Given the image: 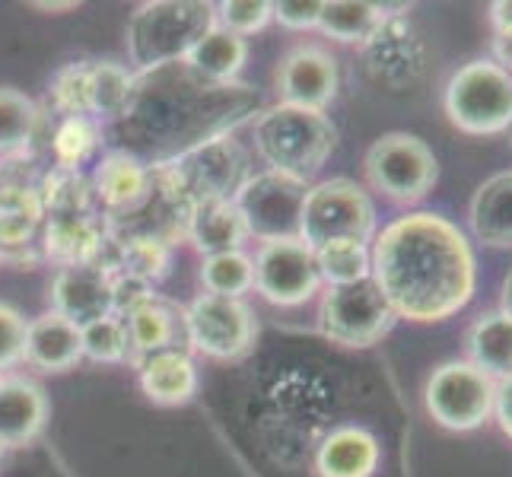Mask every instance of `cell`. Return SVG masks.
I'll return each mask as SVG.
<instances>
[{
  "label": "cell",
  "instance_id": "4316f807",
  "mask_svg": "<svg viewBox=\"0 0 512 477\" xmlns=\"http://www.w3.org/2000/svg\"><path fill=\"white\" fill-rule=\"evenodd\" d=\"M125 328H128V347L134 363L153 357V353L175 350V334H179V315L172 306H166L160 296L147 299L144 306H137L134 312L125 315Z\"/></svg>",
  "mask_w": 512,
  "mask_h": 477
},
{
  "label": "cell",
  "instance_id": "6da1fadb",
  "mask_svg": "<svg viewBox=\"0 0 512 477\" xmlns=\"http://www.w3.org/2000/svg\"><path fill=\"white\" fill-rule=\"evenodd\" d=\"M373 284L398 318L446 322L478 290V258L465 229L433 210H414L388 223L369 245Z\"/></svg>",
  "mask_w": 512,
  "mask_h": 477
},
{
  "label": "cell",
  "instance_id": "8992f818",
  "mask_svg": "<svg viewBox=\"0 0 512 477\" xmlns=\"http://www.w3.org/2000/svg\"><path fill=\"white\" fill-rule=\"evenodd\" d=\"M376 236V207L369 194L350 179H325L309 185L299 210V239L309 249L328 242H369Z\"/></svg>",
  "mask_w": 512,
  "mask_h": 477
},
{
  "label": "cell",
  "instance_id": "d590c367",
  "mask_svg": "<svg viewBox=\"0 0 512 477\" xmlns=\"http://www.w3.org/2000/svg\"><path fill=\"white\" fill-rule=\"evenodd\" d=\"M80 338H83V357H90L96 363H121L131 357L125 318L118 315H105L99 322L83 325Z\"/></svg>",
  "mask_w": 512,
  "mask_h": 477
},
{
  "label": "cell",
  "instance_id": "74e56055",
  "mask_svg": "<svg viewBox=\"0 0 512 477\" xmlns=\"http://www.w3.org/2000/svg\"><path fill=\"white\" fill-rule=\"evenodd\" d=\"M271 20L274 4H268V0H226V4L217 7V26L239 35V39L264 29Z\"/></svg>",
  "mask_w": 512,
  "mask_h": 477
},
{
  "label": "cell",
  "instance_id": "30bf717a",
  "mask_svg": "<svg viewBox=\"0 0 512 477\" xmlns=\"http://www.w3.org/2000/svg\"><path fill=\"white\" fill-rule=\"evenodd\" d=\"M309 185L290 179L284 172H258L249 175L236 191V210L245 223V233L271 242L299 236V210H303Z\"/></svg>",
  "mask_w": 512,
  "mask_h": 477
},
{
  "label": "cell",
  "instance_id": "f35d334b",
  "mask_svg": "<svg viewBox=\"0 0 512 477\" xmlns=\"http://www.w3.org/2000/svg\"><path fill=\"white\" fill-rule=\"evenodd\" d=\"M26 318L20 309L0 303V373H7L16 363H23L26 344Z\"/></svg>",
  "mask_w": 512,
  "mask_h": 477
},
{
  "label": "cell",
  "instance_id": "4fadbf2b",
  "mask_svg": "<svg viewBox=\"0 0 512 477\" xmlns=\"http://www.w3.org/2000/svg\"><path fill=\"white\" fill-rule=\"evenodd\" d=\"M338 61L322 45H296L277 67V93L284 105L325 112V105L338 96Z\"/></svg>",
  "mask_w": 512,
  "mask_h": 477
},
{
  "label": "cell",
  "instance_id": "ffe728a7",
  "mask_svg": "<svg viewBox=\"0 0 512 477\" xmlns=\"http://www.w3.org/2000/svg\"><path fill=\"white\" fill-rule=\"evenodd\" d=\"M105 249V223L96 214L86 217H48L42 258L74 268V264H96Z\"/></svg>",
  "mask_w": 512,
  "mask_h": 477
},
{
  "label": "cell",
  "instance_id": "7402d4cb",
  "mask_svg": "<svg viewBox=\"0 0 512 477\" xmlns=\"http://www.w3.org/2000/svg\"><path fill=\"white\" fill-rule=\"evenodd\" d=\"M140 388L144 395L160 404V408H179L188 404L198 392V369H194L191 357L182 350H163L153 357L140 360Z\"/></svg>",
  "mask_w": 512,
  "mask_h": 477
},
{
  "label": "cell",
  "instance_id": "7dc6e473",
  "mask_svg": "<svg viewBox=\"0 0 512 477\" xmlns=\"http://www.w3.org/2000/svg\"><path fill=\"white\" fill-rule=\"evenodd\" d=\"M0 261H4V252H0Z\"/></svg>",
  "mask_w": 512,
  "mask_h": 477
},
{
  "label": "cell",
  "instance_id": "836d02e7",
  "mask_svg": "<svg viewBox=\"0 0 512 477\" xmlns=\"http://www.w3.org/2000/svg\"><path fill=\"white\" fill-rule=\"evenodd\" d=\"M201 284H204L207 293H214V296L242 299V293H249L252 284H255L252 258L245 252H223V255L204 258Z\"/></svg>",
  "mask_w": 512,
  "mask_h": 477
},
{
  "label": "cell",
  "instance_id": "7bdbcfd3",
  "mask_svg": "<svg viewBox=\"0 0 512 477\" xmlns=\"http://www.w3.org/2000/svg\"><path fill=\"white\" fill-rule=\"evenodd\" d=\"M500 312H506L512 318V271L503 280V299H500Z\"/></svg>",
  "mask_w": 512,
  "mask_h": 477
},
{
  "label": "cell",
  "instance_id": "ba28073f",
  "mask_svg": "<svg viewBox=\"0 0 512 477\" xmlns=\"http://www.w3.org/2000/svg\"><path fill=\"white\" fill-rule=\"evenodd\" d=\"M493 398H497V382L468 360H449L433 369L427 388H423L427 414L433 423L452 433L484 427L493 417Z\"/></svg>",
  "mask_w": 512,
  "mask_h": 477
},
{
  "label": "cell",
  "instance_id": "cb8c5ba5",
  "mask_svg": "<svg viewBox=\"0 0 512 477\" xmlns=\"http://www.w3.org/2000/svg\"><path fill=\"white\" fill-rule=\"evenodd\" d=\"M42 223L45 204L39 188L0 185V252H4V261L20 252H29Z\"/></svg>",
  "mask_w": 512,
  "mask_h": 477
},
{
  "label": "cell",
  "instance_id": "d4e9b609",
  "mask_svg": "<svg viewBox=\"0 0 512 477\" xmlns=\"http://www.w3.org/2000/svg\"><path fill=\"white\" fill-rule=\"evenodd\" d=\"M468 363L478 366L493 382L512 376V318L500 309H493L481 318H474L468 328Z\"/></svg>",
  "mask_w": 512,
  "mask_h": 477
},
{
  "label": "cell",
  "instance_id": "603a6c76",
  "mask_svg": "<svg viewBox=\"0 0 512 477\" xmlns=\"http://www.w3.org/2000/svg\"><path fill=\"white\" fill-rule=\"evenodd\" d=\"M185 236L207 258L223 252H242V242L249 239L245 223L236 210V201H201L188 210Z\"/></svg>",
  "mask_w": 512,
  "mask_h": 477
},
{
  "label": "cell",
  "instance_id": "f6af8a7d",
  "mask_svg": "<svg viewBox=\"0 0 512 477\" xmlns=\"http://www.w3.org/2000/svg\"><path fill=\"white\" fill-rule=\"evenodd\" d=\"M509 74H512V51H509Z\"/></svg>",
  "mask_w": 512,
  "mask_h": 477
},
{
  "label": "cell",
  "instance_id": "9a60e30c",
  "mask_svg": "<svg viewBox=\"0 0 512 477\" xmlns=\"http://www.w3.org/2000/svg\"><path fill=\"white\" fill-rule=\"evenodd\" d=\"M90 182L96 204H102L112 217H134L153 198V169L128 150H112L109 156H102Z\"/></svg>",
  "mask_w": 512,
  "mask_h": 477
},
{
  "label": "cell",
  "instance_id": "44dd1931",
  "mask_svg": "<svg viewBox=\"0 0 512 477\" xmlns=\"http://www.w3.org/2000/svg\"><path fill=\"white\" fill-rule=\"evenodd\" d=\"M468 226L490 249H512V169L478 185L468 204Z\"/></svg>",
  "mask_w": 512,
  "mask_h": 477
},
{
  "label": "cell",
  "instance_id": "3957f363",
  "mask_svg": "<svg viewBox=\"0 0 512 477\" xmlns=\"http://www.w3.org/2000/svg\"><path fill=\"white\" fill-rule=\"evenodd\" d=\"M338 144L331 118L325 112L296 109V105H274L255 121V150L271 172H284L290 179L312 182L328 163Z\"/></svg>",
  "mask_w": 512,
  "mask_h": 477
},
{
  "label": "cell",
  "instance_id": "ab89813d",
  "mask_svg": "<svg viewBox=\"0 0 512 477\" xmlns=\"http://www.w3.org/2000/svg\"><path fill=\"white\" fill-rule=\"evenodd\" d=\"M322 0H280L274 4V20L287 29H319Z\"/></svg>",
  "mask_w": 512,
  "mask_h": 477
},
{
  "label": "cell",
  "instance_id": "83f0119b",
  "mask_svg": "<svg viewBox=\"0 0 512 477\" xmlns=\"http://www.w3.org/2000/svg\"><path fill=\"white\" fill-rule=\"evenodd\" d=\"M392 7L366 4V0H331L322 7L319 29L334 42H369L376 29L388 20Z\"/></svg>",
  "mask_w": 512,
  "mask_h": 477
},
{
  "label": "cell",
  "instance_id": "7c38bea8",
  "mask_svg": "<svg viewBox=\"0 0 512 477\" xmlns=\"http://www.w3.org/2000/svg\"><path fill=\"white\" fill-rule=\"evenodd\" d=\"M252 271V287L274 306H303L322 287L315 252L299 236L261 242L252 258Z\"/></svg>",
  "mask_w": 512,
  "mask_h": 477
},
{
  "label": "cell",
  "instance_id": "9c48e42d",
  "mask_svg": "<svg viewBox=\"0 0 512 477\" xmlns=\"http://www.w3.org/2000/svg\"><path fill=\"white\" fill-rule=\"evenodd\" d=\"M398 315L373 277L350 287H328L319 303V331L341 347H373L395 328Z\"/></svg>",
  "mask_w": 512,
  "mask_h": 477
},
{
  "label": "cell",
  "instance_id": "e575fe53",
  "mask_svg": "<svg viewBox=\"0 0 512 477\" xmlns=\"http://www.w3.org/2000/svg\"><path fill=\"white\" fill-rule=\"evenodd\" d=\"M99 121L90 115H70L61 118V125L55 128L51 147H55V159L64 169H80L99 147Z\"/></svg>",
  "mask_w": 512,
  "mask_h": 477
},
{
  "label": "cell",
  "instance_id": "bcb514c9",
  "mask_svg": "<svg viewBox=\"0 0 512 477\" xmlns=\"http://www.w3.org/2000/svg\"><path fill=\"white\" fill-rule=\"evenodd\" d=\"M0 452H4V443H0Z\"/></svg>",
  "mask_w": 512,
  "mask_h": 477
},
{
  "label": "cell",
  "instance_id": "8fae6325",
  "mask_svg": "<svg viewBox=\"0 0 512 477\" xmlns=\"http://www.w3.org/2000/svg\"><path fill=\"white\" fill-rule=\"evenodd\" d=\"M182 325L191 347L214 360H236L242 353H249L258 334L255 312L245 299L214 293H201L198 299H191L182 315Z\"/></svg>",
  "mask_w": 512,
  "mask_h": 477
},
{
  "label": "cell",
  "instance_id": "ac0fdd59",
  "mask_svg": "<svg viewBox=\"0 0 512 477\" xmlns=\"http://www.w3.org/2000/svg\"><path fill=\"white\" fill-rule=\"evenodd\" d=\"M23 360L42 373H67L83 360L80 325L67 322L58 312H42L26 325Z\"/></svg>",
  "mask_w": 512,
  "mask_h": 477
},
{
  "label": "cell",
  "instance_id": "e0dca14e",
  "mask_svg": "<svg viewBox=\"0 0 512 477\" xmlns=\"http://www.w3.org/2000/svg\"><path fill=\"white\" fill-rule=\"evenodd\" d=\"M366 58L376 80L388 86L414 83L423 70V48L417 42V35L411 32L408 20L398 13H388V20L366 42Z\"/></svg>",
  "mask_w": 512,
  "mask_h": 477
},
{
  "label": "cell",
  "instance_id": "2e32d148",
  "mask_svg": "<svg viewBox=\"0 0 512 477\" xmlns=\"http://www.w3.org/2000/svg\"><path fill=\"white\" fill-rule=\"evenodd\" d=\"M382 465V443L373 430L360 423L334 427L315 449V474L319 477H376Z\"/></svg>",
  "mask_w": 512,
  "mask_h": 477
},
{
  "label": "cell",
  "instance_id": "b9f144b4",
  "mask_svg": "<svg viewBox=\"0 0 512 477\" xmlns=\"http://www.w3.org/2000/svg\"><path fill=\"white\" fill-rule=\"evenodd\" d=\"M493 417H497L500 430L512 439V376L497 382V398H493Z\"/></svg>",
  "mask_w": 512,
  "mask_h": 477
},
{
  "label": "cell",
  "instance_id": "f1b7e54d",
  "mask_svg": "<svg viewBox=\"0 0 512 477\" xmlns=\"http://www.w3.org/2000/svg\"><path fill=\"white\" fill-rule=\"evenodd\" d=\"M42 204H45V217H86L96 214V191L90 175H83L80 169H64L55 166L45 172L42 179Z\"/></svg>",
  "mask_w": 512,
  "mask_h": 477
},
{
  "label": "cell",
  "instance_id": "d6986e66",
  "mask_svg": "<svg viewBox=\"0 0 512 477\" xmlns=\"http://www.w3.org/2000/svg\"><path fill=\"white\" fill-rule=\"evenodd\" d=\"M48 420V398L39 385L23 376L0 379V443L26 446L42 433Z\"/></svg>",
  "mask_w": 512,
  "mask_h": 477
},
{
  "label": "cell",
  "instance_id": "5bb4252c",
  "mask_svg": "<svg viewBox=\"0 0 512 477\" xmlns=\"http://www.w3.org/2000/svg\"><path fill=\"white\" fill-rule=\"evenodd\" d=\"M51 312L64 315L74 325L99 322L112 312V268L109 264H74V268H61L51 280Z\"/></svg>",
  "mask_w": 512,
  "mask_h": 477
},
{
  "label": "cell",
  "instance_id": "d6a6232c",
  "mask_svg": "<svg viewBox=\"0 0 512 477\" xmlns=\"http://www.w3.org/2000/svg\"><path fill=\"white\" fill-rule=\"evenodd\" d=\"M39 128V109L29 96L10 86H0V153H16L29 147Z\"/></svg>",
  "mask_w": 512,
  "mask_h": 477
},
{
  "label": "cell",
  "instance_id": "4dcf8cb0",
  "mask_svg": "<svg viewBox=\"0 0 512 477\" xmlns=\"http://www.w3.org/2000/svg\"><path fill=\"white\" fill-rule=\"evenodd\" d=\"M112 268L156 287L172 271V245L150 233H128L118 242V261Z\"/></svg>",
  "mask_w": 512,
  "mask_h": 477
},
{
  "label": "cell",
  "instance_id": "52a82bcc",
  "mask_svg": "<svg viewBox=\"0 0 512 477\" xmlns=\"http://www.w3.org/2000/svg\"><path fill=\"white\" fill-rule=\"evenodd\" d=\"M366 179L379 194L395 204H417L433 191L439 179V163L427 140L417 134L392 131L382 134L363 159Z\"/></svg>",
  "mask_w": 512,
  "mask_h": 477
},
{
  "label": "cell",
  "instance_id": "1f68e13d",
  "mask_svg": "<svg viewBox=\"0 0 512 477\" xmlns=\"http://www.w3.org/2000/svg\"><path fill=\"white\" fill-rule=\"evenodd\" d=\"M315 264H319V277L328 287H350L360 280L373 277V252L369 242H328L315 249Z\"/></svg>",
  "mask_w": 512,
  "mask_h": 477
},
{
  "label": "cell",
  "instance_id": "5b68a950",
  "mask_svg": "<svg viewBox=\"0 0 512 477\" xmlns=\"http://www.w3.org/2000/svg\"><path fill=\"white\" fill-rule=\"evenodd\" d=\"M446 115L471 137H493L512 131V74L509 67L478 58L455 70L446 83Z\"/></svg>",
  "mask_w": 512,
  "mask_h": 477
},
{
  "label": "cell",
  "instance_id": "484cf974",
  "mask_svg": "<svg viewBox=\"0 0 512 477\" xmlns=\"http://www.w3.org/2000/svg\"><path fill=\"white\" fill-rule=\"evenodd\" d=\"M245 58H249V45H245V39L214 26L185 55V70L191 77H198L201 83L226 86L236 80Z\"/></svg>",
  "mask_w": 512,
  "mask_h": 477
},
{
  "label": "cell",
  "instance_id": "f546056e",
  "mask_svg": "<svg viewBox=\"0 0 512 477\" xmlns=\"http://www.w3.org/2000/svg\"><path fill=\"white\" fill-rule=\"evenodd\" d=\"M134 77L128 67L115 61H90V83H86V99H90V118H118L128 115L134 102Z\"/></svg>",
  "mask_w": 512,
  "mask_h": 477
},
{
  "label": "cell",
  "instance_id": "8d00e7d4",
  "mask_svg": "<svg viewBox=\"0 0 512 477\" xmlns=\"http://www.w3.org/2000/svg\"><path fill=\"white\" fill-rule=\"evenodd\" d=\"M86 83H90V61H74L61 67L51 80V102L55 109L70 115H90V99H86Z\"/></svg>",
  "mask_w": 512,
  "mask_h": 477
},
{
  "label": "cell",
  "instance_id": "60d3db41",
  "mask_svg": "<svg viewBox=\"0 0 512 477\" xmlns=\"http://www.w3.org/2000/svg\"><path fill=\"white\" fill-rule=\"evenodd\" d=\"M490 26H493V35H497L500 45H509L512 51V0H497V4H490Z\"/></svg>",
  "mask_w": 512,
  "mask_h": 477
},
{
  "label": "cell",
  "instance_id": "ee69618b",
  "mask_svg": "<svg viewBox=\"0 0 512 477\" xmlns=\"http://www.w3.org/2000/svg\"><path fill=\"white\" fill-rule=\"evenodd\" d=\"M39 10H74L77 4H35Z\"/></svg>",
  "mask_w": 512,
  "mask_h": 477
},
{
  "label": "cell",
  "instance_id": "277c9868",
  "mask_svg": "<svg viewBox=\"0 0 512 477\" xmlns=\"http://www.w3.org/2000/svg\"><path fill=\"white\" fill-rule=\"evenodd\" d=\"M217 26V7L204 0H153L140 4L128 23V58L137 70H163Z\"/></svg>",
  "mask_w": 512,
  "mask_h": 477
},
{
  "label": "cell",
  "instance_id": "7a4b0ae2",
  "mask_svg": "<svg viewBox=\"0 0 512 477\" xmlns=\"http://www.w3.org/2000/svg\"><path fill=\"white\" fill-rule=\"evenodd\" d=\"M245 179L249 163L233 137L201 140L169 163L153 166V191L185 217L201 201H233Z\"/></svg>",
  "mask_w": 512,
  "mask_h": 477
}]
</instances>
